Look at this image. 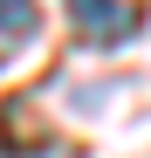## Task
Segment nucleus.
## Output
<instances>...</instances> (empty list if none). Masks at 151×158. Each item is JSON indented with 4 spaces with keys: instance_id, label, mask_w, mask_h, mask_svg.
I'll list each match as a JSON object with an SVG mask.
<instances>
[{
    "instance_id": "obj_1",
    "label": "nucleus",
    "mask_w": 151,
    "mask_h": 158,
    "mask_svg": "<svg viewBox=\"0 0 151 158\" xmlns=\"http://www.w3.org/2000/svg\"><path fill=\"white\" fill-rule=\"evenodd\" d=\"M69 21H76V35H83L89 48H124L144 14L131 7V0H69Z\"/></svg>"
},
{
    "instance_id": "obj_2",
    "label": "nucleus",
    "mask_w": 151,
    "mask_h": 158,
    "mask_svg": "<svg viewBox=\"0 0 151 158\" xmlns=\"http://www.w3.org/2000/svg\"><path fill=\"white\" fill-rule=\"evenodd\" d=\"M35 28H41V7H35V0H0V62H7L21 41H35Z\"/></svg>"
}]
</instances>
